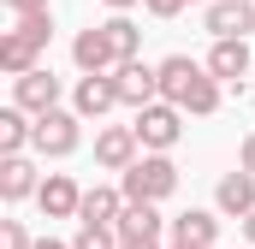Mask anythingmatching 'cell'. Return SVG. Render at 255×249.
Here are the masks:
<instances>
[{"mask_svg": "<svg viewBox=\"0 0 255 249\" xmlns=\"http://www.w3.org/2000/svg\"><path fill=\"white\" fill-rule=\"evenodd\" d=\"M71 60H77V71H113V65H119V54H113L107 30L95 24V30H77V42H71Z\"/></svg>", "mask_w": 255, "mask_h": 249, "instance_id": "cell-13", "label": "cell"}, {"mask_svg": "<svg viewBox=\"0 0 255 249\" xmlns=\"http://www.w3.org/2000/svg\"><path fill=\"white\" fill-rule=\"evenodd\" d=\"M214 202H220V214H232V220L255 214V172H250V166L226 172V178H220V190H214Z\"/></svg>", "mask_w": 255, "mask_h": 249, "instance_id": "cell-12", "label": "cell"}, {"mask_svg": "<svg viewBox=\"0 0 255 249\" xmlns=\"http://www.w3.org/2000/svg\"><path fill=\"white\" fill-rule=\"evenodd\" d=\"M136 148H142L136 124H107V130L95 136V160H101L107 172H125L130 160H136Z\"/></svg>", "mask_w": 255, "mask_h": 249, "instance_id": "cell-10", "label": "cell"}, {"mask_svg": "<svg viewBox=\"0 0 255 249\" xmlns=\"http://www.w3.org/2000/svg\"><path fill=\"white\" fill-rule=\"evenodd\" d=\"M208 71H214L220 83H238V89H244V77H250V42H244V36H214Z\"/></svg>", "mask_w": 255, "mask_h": 249, "instance_id": "cell-9", "label": "cell"}, {"mask_svg": "<svg viewBox=\"0 0 255 249\" xmlns=\"http://www.w3.org/2000/svg\"><path fill=\"white\" fill-rule=\"evenodd\" d=\"M0 249H36L30 232H24V220H0Z\"/></svg>", "mask_w": 255, "mask_h": 249, "instance_id": "cell-23", "label": "cell"}, {"mask_svg": "<svg viewBox=\"0 0 255 249\" xmlns=\"http://www.w3.org/2000/svg\"><path fill=\"white\" fill-rule=\"evenodd\" d=\"M166 249H190V244H166Z\"/></svg>", "mask_w": 255, "mask_h": 249, "instance_id": "cell-31", "label": "cell"}, {"mask_svg": "<svg viewBox=\"0 0 255 249\" xmlns=\"http://www.w3.org/2000/svg\"><path fill=\"white\" fill-rule=\"evenodd\" d=\"M190 6H196V0H190Z\"/></svg>", "mask_w": 255, "mask_h": 249, "instance_id": "cell-32", "label": "cell"}, {"mask_svg": "<svg viewBox=\"0 0 255 249\" xmlns=\"http://www.w3.org/2000/svg\"><path fill=\"white\" fill-rule=\"evenodd\" d=\"M6 12H12V18H24V12H48V0H6Z\"/></svg>", "mask_w": 255, "mask_h": 249, "instance_id": "cell-25", "label": "cell"}, {"mask_svg": "<svg viewBox=\"0 0 255 249\" xmlns=\"http://www.w3.org/2000/svg\"><path fill=\"white\" fill-rule=\"evenodd\" d=\"M101 30H107V42H113V54H119V60H136V48H142V30L130 24L125 12H113Z\"/></svg>", "mask_w": 255, "mask_h": 249, "instance_id": "cell-20", "label": "cell"}, {"mask_svg": "<svg viewBox=\"0 0 255 249\" xmlns=\"http://www.w3.org/2000/svg\"><path fill=\"white\" fill-rule=\"evenodd\" d=\"M214 249H220V244H214Z\"/></svg>", "mask_w": 255, "mask_h": 249, "instance_id": "cell-33", "label": "cell"}, {"mask_svg": "<svg viewBox=\"0 0 255 249\" xmlns=\"http://www.w3.org/2000/svg\"><path fill=\"white\" fill-rule=\"evenodd\" d=\"M42 178H36V166L24 160V154H0V196L6 202H24V196H36Z\"/></svg>", "mask_w": 255, "mask_h": 249, "instance_id": "cell-16", "label": "cell"}, {"mask_svg": "<svg viewBox=\"0 0 255 249\" xmlns=\"http://www.w3.org/2000/svg\"><path fill=\"white\" fill-rule=\"evenodd\" d=\"M172 244H190V249H214V244H220V220H214L208 208H184V214L172 220Z\"/></svg>", "mask_w": 255, "mask_h": 249, "instance_id": "cell-14", "label": "cell"}, {"mask_svg": "<svg viewBox=\"0 0 255 249\" xmlns=\"http://www.w3.org/2000/svg\"><path fill=\"white\" fill-rule=\"evenodd\" d=\"M36 65H42V48H36L24 30H6V36H0V71H6V77H24V71H36Z\"/></svg>", "mask_w": 255, "mask_h": 249, "instance_id": "cell-15", "label": "cell"}, {"mask_svg": "<svg viewBox=\"0 0 255 249\" xmlns=\"http://www.w3.org/2000/svg\"><path fill=\"white\" fill-rule=\"evenodd\" d=\"M142 6H148V12H154V18H178V12H184V6H190V0H142Z\"/></svg>", "mask_w": 255, "mask_h": 249, "instance_id": "cell-24", "label": "cell"}, {"mask_svg": "<svg viewBox=\"0 0 255 249\" xmlns=\"http://www.w3.org/2000/svg\"><path fill=\"white\" fill-rule=\"evenodd\" d=\"M36 249H71V244H60V238H42V244H36Z\"/></svg>", "mask_w": 255, "mask_h": 249, "instance_id": "cell-30", "label": "cell"}, {"mask_svg": "<svg viewBox=\"0 0 255 249\" xmlns=\"http://www.w3.org/2000/svg\"><path fill=\"white\" fill-rule=\"evenodd\" d=\"M119 249H160V238H125Z\"/></svg>", "mask_w": 255, "mask_h": 249, "instance_id": "cell-27", "label": "cell"}, {"mask_svg": "<svg viewBox=\"0 0 255 249\" xmlns=\"http://www.w3.org/2000/svg\"><path fill=\"white\" fill-rule=\"evenodd\" d=\"M36 202H42V214L48 220H77V208H83V190L71 172H48L42 190H36Z\"/></svg>", "mask_w": 255, "mask_h": 249, "instance_id": "cell-8", "label": "cell"}, {"mask_svg": "<svg viewBox=\"0 0 255 249\" xmlns=\"http://www.w3.org/2000/svg\"><path fill=\"white\" fill-rule=\"evenodd\" d=\"M30 130H36V113H24L18 101L0 107V154H24L30 148Z\"/></svg>", "mask_w": 255, "mask_h": 249, "instance_id": "cell-19", "label": "cell"}, {"mask_svg": "<svg viewBox=\"0 0 255 249\" xmlns=\"http://www.w3.org/2000/svg\"><path fill=\"white\" fill-rule=\"evenodd\" d=\"M119 190H125V202H166L178 190V166L148 148L142 160H130L125 172H119Z\"/></svg>", "mask_w": 255, "mask_h": 249, "instance_id": "cell-1", "label": "cell"}, {"mask_svg": "<svg viewBox=\"0 0 255 249\" xmlns=\"http://www.w3.org/2000/svg\"><path fill=\"white\" fill-rule=\"evenodd\" d=\"M136 136H142V148L166 154V148L184 136V107H172V101H148V107H136Z\"/></svg>", "mask_w": 255, "mask_h": 249, "instance_id": "cell-3", "label": "cell"}, {"mask_svg": "<svg viewBox=\"0 0 255 249\" xmlns=\"http://www.w3.org/2000/svg\"><path fill=\"white\" fill-rule=\"evenodd\" d=\"M113 226H119V238H160V232H172L154 202H125V214H119Z\"/></svg>", "mask_w": 255, "mask_h": 249, "instance_id": "cell-17", "label": "cell"}, {"mask_svg": "<svg viewBox=\"0 0 255 249\" xmlns=\"http://www.w3.org/2000/svg\"><path fill=\"white\" fill-rule=\"evenodd\" d=\"M125 238H119V226H95V220H77V238H71V249H119Z\"/></svg>", "mask_w": 255, "mask_h": 249, "instance_id": "cell-21", "label": "cell"}, {"mask_svg": "<svg viewBox=\"0 0 255 249\" xmlns=\"http://www.w3.org/2000/svg\"><path fill=\"white\" fill-rule=\"evenodd\" d=\"M202 30H208V36H250L255 30V6L250 0H214V6L202 12Z\"/></svg>", "mask_w": 255, "mask_h": 249, "instance_id": "cell-11", "label": "cell"}, {"mask_svg": "<svg viewBox=\"0 0 255 249\" xmlns=\"http://www.w3.org/2000/svg\"><path fill=\"white\" fill-rule=\"evenodd\" d=\"M113 77H119V101H125V107H148V101H160V65L119 60V65H113Z\"/></svg>", "mask_w": 255, "mask_h": 249, "instance_id": "cell-5", "label": "cell"}, {"mask_svg": "<svg viewBox=\"0 0 255 249\" xmlns=\"http://www.w3.org/2000/svg\"><path fill=\"white\" fill-rule=\"evenodd\" d=\"M208 77V65H196L190 54H172V60H160V101H172V107H184L190 101V89Z\"/></svg>", "mask_w": 255, "mask_h": 249, "instance_id": "cell-7", "label": "cell"}, {"mask_svg": "<svg viewBox=\"0 0 255 249\" xmlns=\"http://www.w3.org/2000/svg\"><path fill=\"white\" fill-rule=\"evenodd\" d=\"M119 214H125V190H113V184H95V190H83V208H77V220L113 226Z\"/></svg>", "mask_w": 255, "mask_h": 249, "instance_id": "cell-18", "label": "cell"}, {"mask_svg": "<svg viewBox=\"0 0 255 249\" xmlns=\"http://www.w3.org/2000/svg\"><path fill=\"white\" fill-rule=\"evenodd\" d=\"M107 6H113V12H130V6H142V0H107Z\"/></svg>", "mask_w": 255, "mask_h": 249, "instance_id": "cell-28", "label": "cell"}, {"mask_svg": "<svg viewBox=\"0 0 255 249\" xmlns=\"http://www.w3.org/2000/svg\"><path fill=\"white\" fill-rule=\"evenodd\" d=\"M12 101H18L24 113H54V107H60V77H54L48 65H36V71L12 77Z\"/></svg>", "mask_w": 255, "mask_h": 249, "instance_id": "cell-6", "label": "cell"}, {"mask_svg": "<svg viewBox=\"0 0 255 249\" xmlns=\"http://www.w3.org/2000/svg\"><path fill=\"white\" fill-rule=\"evenodd\" d=\"M71 107H77L83 119H101V113L125 107V101H119V77H113V71H83L77 89H71Z\"/></svg>", "mask_w": 255, "mask_h": 249, "instance_id": "cell-4", "label": "cell"}, {"mask_svg": "<svg viewBox=\"0 0 255 249\" xmlns=\"http://www.w3.org/2000/svg\"><path fill=\"white\" fill-rule=\"evenodd\" d=\"M77 142H83V113L71 107H54V113H36V130H30V148L42 154V160H65V154H77Z\"/></svg>", "mask_w": 255, "mask_h": 249, "instance_id": "cell-2", "label": "cell"}, {"mask_svg": "<svg viewBox=\"0 0 255 249\" xmlns=\"http://www.w3.org/2000/svg\"><path fill=\"white\" fill-rule=\"evenodd\" d=\"M238 166H250V172H255V130L244 136V148H238Z\"/></svg>", "mask_w": 255, "mask_h": 249, "instance_id": "cell-26", "label": "cell"}, {"mask_svg": "<svg viewBox=\"0 0 255 249\" xmlns=\"http://www.w3.org/2000/svg\"><path fill=\"white\" fill-rule=\"evenodd\" d=\"M12 30H24V36H30L36 48H48V36H54V12H24V18H18Z\"/></svg>", "mask_w": 255, "mask_h": 249, "instance_id": "cell-22", "label": "cell"}, {"mask_svg": "<svg viewBox=\"0 0 255 249\" xmlns=\"http://www.w3.org/2000/svg\"><path fill=\"white\" fill-rule=\"evenodd\" d=\"M244 238H250V244H255V214H244Z\"/></svg>", "mask_w": 255, "mask_h": 249, "instance_id": "cell-29", "label": "cell"}]
</instances>
